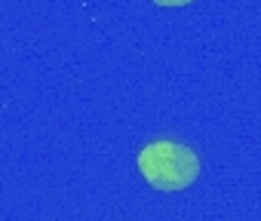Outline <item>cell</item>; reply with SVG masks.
Here are the masks:
<instances>
[{"label": "cell", "instance_id": "2", "mask_svg": "<svg viewBox=\"0 0 261 221\" xmlns=\"http://www.w3.org/2000/svg\"><path fill=\"white\" fill-rule=\"evenodd\" d=\"M154 4H160V7H188L191 0H154Z\"/></svg>", "mask_w": 261, "mask_h": 221}, {"label": "cell", "instance_id": "1", "mask_svg": "<svg viewBox=\"0 0 261 221\" xmlns=\"http://www.w3.org/2000/svg\"><path fill=\"white\" fill-rule=\"evenodd\" d=\"M139 172L157 190H185L200 175V157L181 142H154L139 151Z\"/></svg>", "mask_w": 261, "mask_h": 221}]
</instances>
